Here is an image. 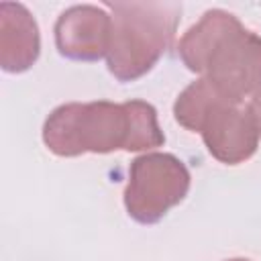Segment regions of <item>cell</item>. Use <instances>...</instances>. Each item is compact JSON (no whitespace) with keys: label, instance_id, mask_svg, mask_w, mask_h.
<instances>
[{"label":"cell","instance_id":"6da1fadb","mask_svg":"<svg viewBox=\"0 0 261 261\" xmlns=\"http://www.w3.org/2000/svg\"><path fill=\"white\" fill-rule=\"evenodd\" d=\"M112 12L108 71L122 84L147 75L171 47L179 24V2H106Z\"/></svg>","mask_w":261,"mask_h":261},{"label":"cell","instance_id":"7a4b0ae2","mask_svg":"<svg viewBox=\"0 0 261 261\" xmlns=\"http://www.w3.org/2000/svg\"><path fill=\"white\" fill-rule=\"evenodd\" d=\"M43 143L57 157L124 151L128 143V110L124 102L108 100L61 104L43 122Z\"/></svg>","mask_w":261,"mask_h":261},{"label":"cell","instance_id":"3957f363","mask_svg":"<svg viewBox=\"0 0 261 261\" xmlns=\"http://www.w3.org/2000/svg\"><path fill=\"white\" fill-rule=\"evenodd\" d=\"M190 171L171 153H145L130 161L122 194L126 214L139 224H157L190 192Z\"/></svg>","mask_w":261,"mask_h":261},{"label":"cell","instance_id":"277c9868","mask_svg":"<svg viewBox=\"0 0 261 261\" xmlns=\"http://www.w3.org/2000/svg\"><path fill=\"white\" fill-rule=\"evenodd\" d=\"M204 77L232 104L261 94V37L239 22L210 53Z\"/></svg>","mask_w":261,"mask_h":261},{"label":"cell","instance_id":"5b68a950","mask_svg":"<svg viewBox=\"0 0 261 261\" xmlns=\"http://www.w3.org/2000/svg\"><path fill=\"white\" fill-rule=\"evenodd\" d=\"M198 133L208 153L224 165L245 163L259 145V133L249 108L224 98H216L208 106Z\"/></svg>","mask_w":261,"mask_h":261},{"label":"cell","instance_id":"8992f818","mask_svg":"<svg viewBox=\"0 0 261 261\" xmlns=\"http://www.w3.org/2000/svg\"><path fill=\"white\" fill-rule=\"evenodd\" d=\"M53 33L61 57L86 63L100 61L108 55L112 14L102 6L75 4L57 16Z\"/></svg>","mask_w":261,"mask_h":261},{"label":"cell","instance_id":"52a82bcc","mask_svg":"<svg viewBox=\"0 0 261 261\" xmlns=\"http://www.w3.org/2000/svg\"><path fill=\"white\" fill-rule=\"evenodd\" d=\"M41 53L39 24L20 2L0 4V67L6 73L31 69Z\"/></svg>","mask_w":261,"mask_h":261},{"label":"cell","instance_id":"ba28073f","mask_svg":"<svg viewBox=\"0 0 261 261\" xmlns=\"http://www.w3.org/2000/svg\"><path fill=\"white\" fill-rule=\"evenodd\" d=\"M239 22L241 20L232 12H226L222 8L206 10L202 18L192 24L177 43V55L181 63L194 73H204L210 53L216 49L220 39Z\"/></svg>","mask_w":261,"mask_h":261},{"label":"cell","instance_id":"9c48e42d","mask_svg":"<svg viewBox=\"0 0 261 261\" xmlns=\"http://www.w3.org/2000/svg\"><path fill=\"white\" fill-rule=\"evenodd\" d=\"M124 106L128 110V143L124 151L135 153L161 147L165 135L157 122L155 106L145 100H126Z\"/></svg>","mask_w":261,"mask_h":261},{"label":"cell","instance_id":"30bf717a","mask_svg":"<svg viewBox=\"0 0 261 261\" xmlns=\"http://www.w3.org/2000/svg\"><path fill=\"white\" fill-rule=\"evenodd\" d=\"M216 98H222V96H220V94L214 90V86L202 75V77L194 80L192 84H188V86L184 88V92L175 98V102H173V116H175V120H177L184 128H188V130H192V133H198L200 122H202V118H204L208 106H210ZM224 100H226V98H224Z\"/></svg>","mask_w":261,"mask_h":261},{"label":"cell","instance_id":"8fae6325","mask_svg":"<svg viewBox=\"0 0 261 261\" xmlns=\"http://www.w3.org/2000/svg\"><path fill=\"white\" fill-rule=\"evenodd\" d=\"M247 108H249V112H251V116H253V122H255V126H257V133H259V137H261V94H257V96L247 104Z\"/></svg>","mask_w":261,"mask_h":261},{"label":"cell","instance_id":"7c38bea8","mask_svg":"<svg viewBox=\"0 0 261 261\" xmlns=\"http://www.w3.org/2000/svg\"><path fill=\"white\" fill-rule=\"evenodd\" d=\"M226 261H251V259H245V257H232V259H226Z\"/></svg>","mask_w":261,"mask_h":261}]
</instances>
